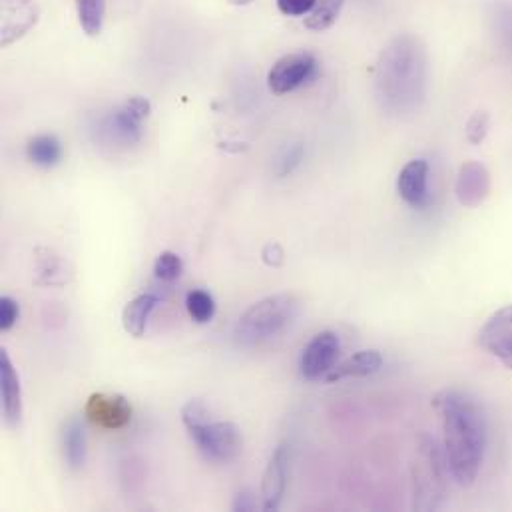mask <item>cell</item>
I'll list each match as a JSON object with an SVG mask.
<instances>
[{"mask_svg": "<svg viewBox=\"0 0 512 512\" xmlns=\"http://www.w3.org/2000/svg\"><path fill=\"white\" fill-rule=\"evenodd\" d=\"M433 405L443 425L449 471L461 487H471L483 469L487 453L485 411L471 395L455 389L439 393Z\"/></svg>", "mask_w": 512, "mask_h": 512, "instance_id": "6da1fadb", "label": "cell"}, {"mask_svg": "<svg viewBox=\"0 0 512 512\" xmlns=\"http://www.w3.org/2000/svg\"><path fill=\"white\" fill-rule=\"evenodd\" d=\"M429 62L425 46L415 36L395 38L381 54L375 74L379 106L393 116H405L421 108L427 96Z\"/></svg>", "mask_w": 512, "mask_h": 512, "instance_id": "7a4b0ae2", "label": "cell"}, {"mask_svg": "<svg viewBox=\"0 0 512 512\" xmlns=\"http://www.w3.org/2000/svg\"><path fill=\"white\" fill-rule=\"evenodd\" d=\"M299 315V299L293 293L267 295L254 303L236 323L234 337L240 345L254 347L281 335Z\"/></svg>", "mask_w": 512, "mask_h": 512, "instance_id": "3957f363", "label": "cell"}, {"mask_svg": "<svg viewBox=\"0 0 512 512\" xmlns=\"http://www.w3.org/2000/svg\"><path fill=\"white\" fill-rule=\"evenodd\" d=\"M447 457H443L437 441L429 435L419 439L415 461L411 467L413 509L437 511L447 499Z\"/></svg>", "mask_w": 512, "mask_h": 512, "instance_id": "277c9868", "label": "cell"}, {"mask_svg": "<svg viewBox=\"0 0 512 512\" xmlns=\"http://www.w3.org/2000/svg\"><path fill=\"white\" fill-rule=\"evenodd\" d=\"M186 431L200 455L210 463L228 465L244 451V437L236 423L206 419L202 423L188 425Z\"/></svg>", "mask_w": 512, "mask_h": 512, "instance_id": "5b68a950", "label": "cell"}, {"mask_svg": "<svg viewBox=\"0 0 512 512\" xmlns=\"http://www.w3.org/2000/svg\"><path fill=\"white\" fill-rule=\"evenodd\" d=\"M152 104L144 96L128 98L100 124L102 138L112 146H132L142 138V122L150 116Z\"/></svg>", "mask_w": 512, "mask_h": 512, "instance_id": "8992f818", "label": "cell"}, {"mask_svg": "<svg viewBox=\"0 0 512 512\" xmlns=\"http://www.w3.org/2000/svg\"><path fill=\"white\" fill-rule=\"evenodd\" d=\"M317 74V60L311 52H293L281 56L267 74V86L273 94L283 96L313 80Z\"/></svg>", "mask_w": 512, "mask_h": 512, "instance_id": "52a82bcc", "label": "cell"}, {"mask_svg": "<svg viewBox=\"0 0 512 512\" xmlns=\"http://www.w3.org/2000/svg\"><path fill=\"white\" fill-rule=\"evenodd\" d=\"M341 353L339 335L333 331L317 333L305 347L299 357V371L301 377L307 381H317L327 377L329 371L337 365Z\"/></svg>", "mask_w": 512, "mask_h": 512, "instance_id": "ba28073f", "label": "cell"}, {"mask_svg": "<svg viewBox=\"0 0 512 512\" xmlns=\"http://www.w3.org/2000/svg\"><path fill=\"white\" fill-rule=\"evenodd\" d=\"M86 419L104 431H120L132 421V405L124 395L94 393L84 405Z\"/></svg>", "mask_w": 512, "mask_h": 512, "instance_id": "9c48e42d", "label": "cell"}, {"mask_svg": "<svg viewBox=\"0 0 512 512\" xmlns=\"http://www.w3.org/2000/svg\"><path fill=\"white\" fill-rule=\"evenodd\" d=\"M479 345L512 371V303L487 319L479 331Z\"/></svg>", "mask_w": 512, "mask_h": 512, "instance_id": "30bf717a", "label": "cell"}, {"mask_svg": "<svg viewBox=\"0 0 512 512\" xmlns=\"http://www.w3.org/2000/svg\"><path fill=\"white\" fill-rule=\"evenodd\" d=\"M491 194V174L481 162H467L461 166L455 196L465 208H479Z\"/></svg>", "mask_w": 512, "mask_h": 512, "instance_id": "8fae6325", "label": "cell"}, {"mask_svg": "<svg viewBox=\"0 0 512 512\" xmlns=\"http://www.w3.org/2000/svg\"><path fill=\"white\" fill-rule=\"evenodd\" d=\"M287 467H289V449L287 445H279L263 473L261 481V509L277 511L281 507L285 487H287Z\"/></svg>", "mask_w": 512, "mask_h": 512, "instance_id": "7c38bea8", "label": "cell"}, {"mask_svg": "<svg viewBox=\"0 0 512 512\" xmlns=\"http://www.w3.org/2000/svg\"><path fill=\"white\" fill-rule=\"evenodd\" d=\"M38 14L40 10L34 0H2V46L22 38L38 22Z\"/></svg>", "mask_w": 512, "mask_h": 512, "instance_id": "4fadbf2b", "label": "cell"}, {"mask_svg": "<svg viewBox=\"0 0 512 512\" xmlns=\"http://www.w3.org/2000/svg\"><path fill=\"white\" fill-rule=\"evenodd\" d=\"M397 192L405 204L423 210L429 204V164L425 160H411L397 176Z\"/></svg>", "mask_w": 512, "mask_h": 512, "instance_id": "5bb4252c", "label": "cell"}, {"mask_svg": "<svg viewBox=\"0 0 512 512\" xmlns=\"http://www.w3.org/2000/svg\"><path fill=\"white\" fill-rule=\"evenodd\" d=\"M0 397L2 415L8 427H18L22 419V389L18 373L4 349H0Z\"/></svg>", "mask_w": 512, "mask_h": 512, "instance_id": "9a60e30c", "label": "cell"}, {"mask_svg": "<svg viewBox=\"0 0 512 512\" xmlns=\"http://www.w3.org/2000/svg\"><path fill=\"white\" fill-rule=\"evenodd\" d=\"M383 367V357L379 351L369 349V351H361L355 353L353 357H349L347 361L335 365L329 375L325 377L329 383H339L345 379H357V377H369L373 373H377Z\"/></svg>", "mask_w": 512, "mask_h": 512, "instance_id": "2e32d148", "label": "cell"}, {"mask_svg": "<svg viewBox=\"0 0 512 512\" xmlns=\"http://www.w3.org/2000/svg\"><path fill=\"white\" fill-rule=\"evenodd\" d=\"M158 295L154 293H142L138 297H134L122 311V325L126 329L128 335L132 337H142L146 333L148 321L152 311L158 305Z\"/></svg>", "mask_w": 512, "mask_h": 512, "instance_id": "e0dca14e", "label": "cell"}, {"mask_svg": "<svg viewBox=\"0 0 512 512\" xmlns=\"http://www.w3.org/2000/svg\"><path fill=\"white\" fill-rule=\"evenodd\" d=\"M62 451L70 471H80L86 463V433L78 417H70L62 429Z\"/></svg>", "mask_w": 512, "mask_h": 512, "instance_id": "ac0fdd59", "label": "cell"}, {"mask_svg": "<svg viewBox=\"0 0 512 512\" xmlns=\"http://www.w3.org/2000/svg\"><path fill=\"white\" fill-rule=\"evenodd\" d=\"M36 285L60 287L68 281V267L64 259L52 250H36Z\"/></svg>", "mask_w": 512, "mask_h": 512, "instance_id": "d6986e66", "label": "cell"}, {"mask_svg": "<svg viewBox=\"0 0 512 512\" xmlns=\"http://www.w3.org/2000/svg\"><path fill=\"white\" fill-rule=\"evenodd\" d=\"M26 156L38 168H52L62 158V144L50 134H40L28 140Z\"/></svg>", "mask_w": 512, "mask_h": 512, "instance_id": "ffe728a7", "label": "cell"}, {"mask_svg": "<svg viewBox=\"0 0 512 512\" xmlns=\"http://www.w3.org/2000/svg\"><path fill=\"white\" fill-rule=\"evenodd\" d=\"M343 6L345 0H317L313 10L305 16V28L311 32H323L331 28L337 22Z\"/></svg>", "mask_w": 512, "mask_h": 512, "instance_id": "44dd1931", "label": "cell"}, {"mask_svg": "<svg viewBox=\"0 0 512 512\" xmlns=\"http://www.w3.org/2000/svg\"><path fill=\"white\" fill-rule=\"evenodd\" d=\"M78 22L88 36H98L104 28L106 0H76Z\"/></svg>", "mask_w": 512, "mask_h": 512, "instance_id": "7402d4cb", "label": "cell"}, {"mask_svg": "<svg viewBox=\"0 0 512 512\" xmlns=\"http://www.w3.org/2000/svg\"><path fill=\"white\" fill-rule=\"evenodd\" d=\"M186 309L190 313V317L196 323H210L216 315V301L212 297V293L204 291V289H194L186 295Z\"/></svg>", "mask_w": 512, "mask_h": 512, "instance_id": "603a6c76", "label": "cell"}, {"mask_svg": "<svg viewBox=\"0 0 512 512\" xmlns=\"http://www.w3.org/2000/svg\"><path fill=\"white\" fill-rule=\"evenodd\" d=\"M182 271H184V261L176 252L166 250L154 261V275L160 281H168V283L176 281L182 275Z\"/></svg>", "mask_w": 512, "mask_h": 512, "instance_id": "cb8c5ba5", "label": "cell"}, {"mask_svg": "<svg viewBox=\"0 0 512 512\" xmlns=\"http://www.w3.org/2000/svg\"><path fill=\"white\" fill-rule=\"evenodd\" d=\"M489 126H491V118L485 110H479L475 112L469 122H467V140L473 144V146H479L485 142L487 134H489Z\"/></svg>", "mask_w": 512, "mask_h": 512, "instance_id": "d4e9b609", "label": "cell"}, {"mask_svg": "<svg viewBox=\"0 0 512 512\" xmlns=\"http://www.w3.org/2000/svg\"><path fill=\"white\" fill-rule=\"evenodd\" d=\"M303 160V146L301 144H293V146H287L279 158V166H277V176L279 178H285L289 176Z\"/></svg>", "mask_w": 512, "mask_h": 512, "instance_id": "484cf974", "label": "cell"}, {"mask_svg": "<svg viewBox=\"0 0 512 512\" xmlns=\"http://www.w3.org/2000/svg\"><path fill=\"white\" fill-rule=\"evenodd\" d=\"M20 319V305L16 299L2 295L0 297V329L10 331Z\"/></svg>", "mask_w": 512, "mask_h": 512, "instance_id": "4316f807", "label": "cell"}, {"mask_svg": "<svg viewBox=\"0 0 512 512\" xmlns=\"http://www.w3.org/2000/svg\"><path fill=\"white\" fill-rule=\"evenodd\" d=\"M277 10L285 16H303L313 10L317 0H275Z\"/></svg>", "mask_w": 512, "mask_h": 512, "instance_id": "83f0119b", "label": "cell"}, {"mask_svg": "<svg viewBox=\"0 0 512 512\" xmlns=\"http://www.w3.org/2000/svg\"><path fill=\"white\" fill-rule=\"evenodd\" d=\"M261 259H263V263L269 265V267H279V265H283V259H285L283 248H281L279 244H275V242H269V244H265V248L261 250Z\"/></svg>", "mask_w": 512, "mask_h": 512, "instance_id": "f1b7e54d", "label": "cell"}, {"mask_svg": "<svg viewBox=\"0 0 512 512\" xmlns=\"http://www.w3.org/2000/svg\"><path fill=\"white\" fill-rule=\"evenodd\" d=\"M232 509L238 512L254 511V509H256V499H254L252 491H248V489L240 491V493L236 495V499H234V505H232Z\"/></svg>", "mask_w": 512, "mask_h": 512, "instance_id": "f546056e", "label": "cell"}, {"mask_svg": "<svg viewBox=\"0 0 512 512\" xmlns=\"http://www.w3.org/2000/svg\"><path fill=\"white\" fill-rule=\"evenodd\" d=\"M507 14H503L505 16V22H503V36H505V44H507V48H509V52H511L512 56V8L507 6Z\"/></svg>", "mask_w": 512, "mask_h": 512, "instance_id": "4dcf8cb0", "label": "cell"}, {"mask_svg": "<svg viewBox=\"0 0 512 512\" xmlns=\"http://www.w3.org/2000/svg\"><path fill=\"white\" fill-rule=\"evenodd\" d=\"M228 2L234 6H246V4H252L254 0H228Z\"/></svg>", "mask_w": 512, "mask_h": 512, "instance_id": "1f68e13d", "label": "cell"}]
</instances>
